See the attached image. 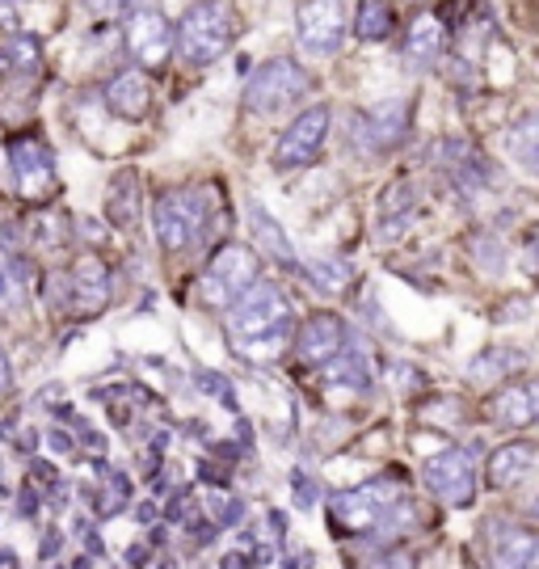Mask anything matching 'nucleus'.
Wrapping results in <instances>:
<instances>
[{
    "mask_svg": "<svg viewBox=\"0 0 539 569\" xmlns=\"http://www.w3.org/2000/svg\"><path fill=\"white\" fill-rule=\"evenodd\" d=\"M4 157H9V173H13L21 199L34 207H51V199L60 194V173H56L51 148L39 136H9Z\"/></svg>",
    "mask_w": 539,
    "mask_h": 569,
    "instance_id": "423d86ee",
    "label": "nucleus"
},
{
    "mask_svg": "<svg viewBox=\"0 0 539 569\" xmlns=\"http://www.w3.org/2000/svg\"><path fill=\"white\" fill-rule=\"evenodd\" d=\"M409 131V102H380L371 110H359L350 122V143L359 148L362 157H380L392 152Z\"/></svg>",
    "mask_w": 539,
    "mask_h": 569,
    "instance_id": "9d476101",
    "label": "nucleus"
},
{
    "mask_svg": "<svg viewBox=\"0 0 539 569\" xmlns=\"http://www.w3.org/2000/svg\"><path fill=\"white\" fill-rule=\"evenodd\" d=\"M244 498H220V493H216V498H211V519H216V523H220V531L223 528H237L240 519H244Z\"/></svg>",
    "mask_w": 539,
    "mask_h": 569,
    "instance_id": "c756f323",
    "label": "nucleus"
},
{
    "mask_svg": "<svg viewBox=\"0 0 539 569\" xmlns=\"http://www.w3.org/2000/svg\"><path fill=\"white\" fill-rule=\"evenodd\" d=\"M266 523H270V528L279 531L275 540H282V536H287V515H282V510H270V515H266Z\"/></svg>",
    "mask_w": 539,
    "mask_h": 569,
    "instance_id": "37998d69",
    "label": "nucleus"
},
{
    "mask_svg": "<svg viewBox=\"0 0 539 569\" xmlns=\"http://www.w3.org/2000/svg\"><path fill=\"white\" fill-rule=\"evenodd\" d=\"M346 346H350V326L341 321L338 312H312L300 333H296L300 363L308 367H325L329 359H338Z\"/></svg>",
    "mask_w": 539,
    "mask_h": 569,
    "instance_id": "ddd939ff",
    "label": "nucleus"
},
{
    "mask_svg": "<svg viewBox=\"0 0 539 569\" xmlns=\"http://www.w3.org/2000/svg\"><path fill=\"white\" fill-rule=\"evenodd\" d=\"M106 211H110V220H114L119 228H136V220H140V199H136V173H119V178H114V194H110Z\"/></svg>",
    "mask_w": 539,
    "mask_h": 569,
    "instance_id": "a878e982",
    "label": "nucleus"
},
{
    "mask_svg": "<svg viewBox=\"0 0 539 569\" xmlns=\"http://www.w3.org/2000/svg\"><path fill=\"white\" fill-rule=\"evenodd\" d=\"M493 569H539V528H506L493 540Z\"/></svg>",
    "mask_w": 539,
    "mask_h": 569,
    "instance_id": "aec40b11",
    "label": "nucleus"
},
{
    "mask_svg": "<svg viewBox=\"0 0 539 569\" xmlns=\"http://www.w3.org/2000/svg\"><path fill=\"white\" fill-rule=\"evenodd\" d=\"M186 528H190V540H194L199 549H211V545L220 540V523H216V519H199V515H194Z\"/></svg>",
    "mask_w": 539,
    "mask_h": 569,
    "instance_id": "7c9ffc66",
    "label": "nucleus"
},
{
    "mask_svg": "<svg viewBox=\"0 0 539 569\" xmlns=\"http://www.w3.org/2000/svg\"><path fill=\"white\" fill-rule=\"evenodd\" d=\"M258 253L249 249V244L240 241H228L220 244L216 253H211V262L202 270L199 287H194V300L202 308H232L249 291V287L258 283Z\"/></svg>",
    "mask_w": 539,
    "mask_h": 569,
    "instance_id": "20e7f679",
    "label": "nucleus"
},
{
    "mask_svg": "<svg viewBox=\"0 0 539 569\" xmlns=\"http://www.w3.org/2000/svg\"><path fill=\"white\" fill-rule=\"evenodd\" d=\"M72 308L77 317H98L101 308L110 305V270L98 253H84L77 266H72Z\"/></svg>",
    "mask_w": 539,
    "mask_h": 569,
    "instance_id": "dca6fc26",
    "label": "nucleus"
},
{
    "mask_svg": "<svg viewBox=\"0 0 539 569\" xmlns=\"http://www.w3.org/2000/svg\"><path fill=\"white\" fill-rule=\"evenodd\" d=\"M312 561H317L312 552H300V557H291V561H287V566H282V569H308V566H312Z\"/></svg>",
    "mask_w": 539,
    "mask_h": 569,
    "instance_id": "c03bdc74",
    "label": "nucleus"
},
{
    "mask_svg": "<svg viewBox=\"0 0 539 569\" xmlns=\"http://www.w3.org/2000/svg\"><path fill=\"white\" fill-rule=\"evenodd\" d=\"M39 68L42 47L30 34H18V30L0 34V77L4 81H30V77H39Z\"/></svg>",
    "mask_w": 539,
    "mask_h": 569,
    "instance_id": "6ab92c4d",
    "label": "nucleus"
},
{
    "mask_svg": "<svg viewBox=\"0 0 539 569\" xmlns=\"http://www.w3.org/2000/svg\"><path fill=\"white\" fill-rule=\"evenodd\" d=\"M18 502H21V507H18V510H21V519H34V515H39V510H42V493L34 489V481H30V486L21 489Z\"/></svg>",
    "mask_w": 539,
    "mask_h": 569,
    "instance_id": "f704fd0d",
    "label": "nucleus"
},
{
    "mask_svg": "<svg viewBox=\"0 0 539 569\" xmlns=\"http://www.w3.org/2000/svg\"><path fill=\"white\" fill-rule=\"evenodd\" d=\"M249 224H253V232H258V241L270 249V258L282 266H291V270H300V258H296V249H291V241H287V232H282V224L266 211V207L258 203V199H249Z\"/></svg>",
    "mask_w": 539,
    "mask_h": 569,
    "instance_id": "5701e85b",
    "label": "nucleus"
},
{
    "mask_svg": "<svg viewBox=\"0 0 539 569\" xmlns=\"http://www.w3.org/2000/svg\"><path fill=\"white\" fill-rule=\"evenodd\" d=\"M506 148H510V157H515V164H519L522 173H531L539 182V114L522 119L519 127L510 131Z\"/></svg>",
    "mask_w": 539,
    "mask_h": 569,
    "instance_id": "b1692460",
    "label": "nucleus"
},
{
    "mask_svg": "<svg viewBox=\"0 0 539 569\" xmlns=\"http://www.w3.org/2000/svg\"><path fill=\"white\" fill-rule=\"evenodd\" d=\"M296 39L308 56H333L346 42V4L341 0H300Z\"/></svg>",
    "mask_w": 539,
    "mask_h": 569,
    "instance_id": "9b49d317",
    "label": "nucleus"
},
{
    "mask_svg": "<svg viewBox=\"0 0 539 569\" xmlns=\"http://www.w3.org/2000/svg\"><path fill=\"white\" fill-rule=\"evenodd\" d=\"M0 566H4V569H18V557L4 549V552H0Z\"/></svg>",
    "mask_w": 539,
    "mask_h": 569,
    "instance_id": "09e8293b",
    "label": "nucleus"
},
{
    "mask_svg": "<svg viewBox=\"0 0 539 569\" xmlns=\"http://www.w3.org/2000/svg\"><path fill=\"white\" fill-rule=\"evenodd\" d=\"M148 557H152V545H131V549L122 552L127 569H143V566H148Z\"/></svg>",
    "mask_w": 539,
    "mask_h": 569,
    "instance_id": "4c0bfd02",
    "label": "nucleus"
},
{
    "mask_svg": "<svg viewBox=\"0 0 539 569\" xmlns=\"http://www.w3.org/2000/svg\"><path fill=\"white\" fill-rule=\"evenodd\" d=\"M291 498H296V507L300 510L317 507V498H320L317 477H312V472H303V468H296V472H291Z\"/></svg>",
    "mask_w": 539,
    "mask_h": 569,
    "instance_id": "c85d7f7f",
    "label": "nucleus"
},
{
    "mask_svg": "<svg viewBox=\"0 0 539 569\" xmlns=\"http://www.w3.org/2000/svg\"><path fill=\"white\" fill-rule=\"evenodd\" d=\"M4 287H9V253L0 249V296H4Z\"/></svg>",
    "mask_w": 539,
    "mask_h": 569,
    "instance_id": "49530a36",
    "label": "nucleus"
},
{
    "mask_svg": "<svg viewBox=\"0 0 539 569\" xmlns=\"http://www.w3.org/2000/svg\"><path fill=\"white\" fill-rule=\"evenodd\" d=\"M122 42L131 51V60L140 63V72H160L169 68V51H173V26L160 9H131L127 26H122Z\"/></svg>",
    "mask_w": 539,
    "mask_h": 569,
    "instance_id": "1a4fd4ad",
    "label": "nucleus"
},
{
    "mask_svg": "<svg viewBox=\"0 0 539 569\" xmlns=\"http://www.w3.org/2000/svg\"><path fill=\"white\" fill-rule=\"evenodd\" d=\"M47 448L56 451V456H68V451H77V439L63 427H56V430H47Z\"/></svg>",
    "mask_w": 539,
    "mask_h": 569,
    "instance_id": "c9c22d12",
    "label": "nucleus"
},
{
    "mask_svg": "<svg viewBox=\"0 0 539 569\" xmlns=\"http://www.w3.org/2000/svg\"><path fill=\"white\" fill-rule=\"evenodd\" d=\"M63 540H68V536H63L60 528L47 531V536H42V545H39V557H42V561H51V557H56V552L63 549Z\"/></svg>",
    "mask_w": 539,
    "mask_h": 569,
    "instance_id": "e433bc0d",
    "label": "nucleus"
},
{
    "mask_svg": "<svg viewBox=\"0 0 539 569\" xmlns=\"http://www.w3.org/2000/svg\"><path fill=\"white\" fill-rule=\"evenodd\" d=\"M199 481H207V486H216V489H228V481H232V477H228V472H223L216 460H202V465H199Z\"/></svg>",
    "mask_w": 539,
    "mask_h": 569,
    "instance_id": "72a5a7b5",
    "label": "nucleus"
},
{
    "mask_svg": "<svg viewBox=\"0 0 539 569\" xmlns=\"http://www.w3.org/2000/svg\"><path fill=\"white\" fill-rule=\"evenodd\" d=\"M194 385H199V392H207L211 401H220L223 409H232V413H240V397L237 388H232V380L228 376H220V371H194Z\"/></svg>",
    "mask_w": 539,
    "mask_h": 569,
    "instance_id": "cd10ccee",
    "label": "nucleus"
},
{
    "mask_svg": "<svg viewBox=\"0 0 539 569\" xmlns=\"http://www.w3.org/2000/svg\"><path fill=\"white\" fill-rule=\"evenodd\" d=\"M409 519H413V502L388 477L338 489L329 498V528L341 540H383V536H397Z\"/></svg>",
    "mask_w": 539,
    "mask_h": 569,
    "instance_id": "f257e3e1",
    "label": "nucleus"
},
{
    "mask_svg": "<svg viewBox=\"0 0 539 569\" xmlns=\"http://www.w3.org/2000/svg\"><path fill=\"white\" fill-rule=\"evenodd\" d=\"M522 363H527V355L519 346H489L468 363V380L472 385H498V380H510L515 371H522Z\"/></svg>",
    "mask_w": 539,
    "mask_h": 569,
    "instance_id": "4be33fe9",
    "label": "nucleus"
},
{
    "mask_svg": "<svg viewBox=\"0 0 539 569\" xmlns=\"http://www.w3.org/2000/svg\"><path fill=\"white\" fill-rule=\"evenodd\" d=\"M355 34L362 42H380L392 34V4L388 0H362L359 18H355Z\"/></svg>",
    "mask_w": 539,
    "mask_h": 569,
    "instance_id": "393cba45",
    "label": "nucleus"
},
{
    "mask_svg": "<svg viewBox=\"0 0 539 569\" xmlns=\"http://www.w3.org/2000/svg\"><path fill=\"white\" fill-rule=\"evenodd\" d=\"M98 18H114V13H131L136 9V0H84Z\"/></svg>",
    "mask_w": 539,
    "mask_h": 569,
    "instance_id": "2f4dec72",
    "label": "nucleus"
},
{
    "mask_svg": "<svg viewBox=\"0 0 539 569\" xmlns=\"http://www.w3.org/2000/svg\"><path fill=\"white\" fill-rule=\"evenodd\" d=\"M536 515H539V502H536Z\"/></svg>",
    "mask_w": 539,
    "mask_h": 569,
    "instance_id": "603ef678",
    "label": "nucleus"
},
{
    "mask_svg": "<svg viewBox=\"0 0 539 569\" xmlns=\"http://www.w3.org/2000/svg\"><path fill=\"white\" fill-rule=\"evenodd\" d=\"M282 329H296V317H291V305H287L279 283L258 279L237 305L228 308V346L232 350L244 342H258V338H270V333H282Z\"/></svg>",
    "mask_w": 539,
    "mask_h": 569,
    "instance_id": "7ed1b4c3",
    "label": "nucleus"
},
{
    "mask_svg": "<svg viewBox=\"0 0 539 569\" xmlns=\"http://www.w3.org/2000/svg\"><path fill=\"white\" fill-rule=\"evenodd\" d=\"M320 376L333 392H367L371 388V359H367V350L359 342H350L338 359H329L320 367Z\"/></svg>",
    "mask_w": 539,
    "mask_h": 569,
    "instance_id": "a211bd4d",
    "label": "nucleus"
},
{
    "mask_svg": "<svg viewBox=\"0 0 539 569\" xmlns=\"http://www.w3.org/2000/svg\"><path fill=\"white\" fill-rule=\"evenodd\" d=\"M84 549H89V557H98V552H106V540H98V531H89V540H84Z\"/></svg>",
    "mask_w": 539,
    "mask_h": 569,
    "instance_id": "a18cd8bd",
    "label": "nucleus"
},
{
    "mask_svg": "<svg viewBox=\"0 0 539 569\" xmlns=\"http://www.w3.org/2000/svg\"><path fill=\"white\" fill-rule=\"evenodd\" d=\"M253 566H258V561H253V557H249L244 549H240V552H228V557L220 561V569H253Z\"/></svg>",
    "mask_w": 539,
    "mask_h": 569,
    "instance_id": "ea45409f",
    "label": "nucleus"
},
{
    "mask_svg": "<svg viewBox=\"0 0 539 569\" xmlns=\"http://www.w3.org/2000/svg\"><path fill=\"white\" fill-rule=\"evenodd\" d=\"M106 106L127 122H140L148 110H152V84L140 68H127L114 81L106 84Z\"/></svg>",
    "mask_w": 539,
    "mask_h": 569,
    "instance_id": "f3484780",
    "label": "nucleus"
},
{
    "mask_svg": "<svg viewBox=\"0 0 539 569\" xmlns=\"http://www.w3.org/2000/svg\"><path fill=\"white\" fill-rule=\"evenodd\" d=\"M308 89H312V77L296 60L279 56V60H266L249 77V84H244V106L253 114H279V110L300 102Z\"/></svg>",
    "mask_w": 539,
    "mask_h": 569,
    "instance_id": "0eeeda50",
    "label": "nucleus"
},
{
    "mask_svg": "<svg viewBox=\"0 0 539 569\" xmlns=\"http://www.w3.org/2000/svg\"><path fill=\"white\" fill-rule=\"evenodd\" d=\"M30 481H39V486H60L63 477L56 472V465H47V460H30Z\"/></svg>",
    "mask_w": 539,
    "mask_h": 569,
    "instance_id": "473e14b6",
    "label": "nucleus"
},
{
    "mask_svg": "<svg viewBox=\"0 0 539 569\" xmlns=\"http://www.w3.org/2000/svg\"><path fill=\"white\" fill-rule=\"evenodd\" d=\"M237 39V13L223 4V0H199V4H190L181 21L173 26V47H178V56L186 63H216L232 47Z\"/></svg>",
    "mask_w": 539,
    "mask_h": 569,
    "instance_id": "f03ea898",
    "label": "nucleus"
},
{
    "mask_svg": "<svg viewBox=\"0 0 539 569\" xmlns=\"http://www.w3.org/2000/svg\"><path fill=\"white\" fill-rule=\"evenodd\" d=\"M0 392H13V363H9L4 346H0Z\"/></svg>",
    "mask_w": 539,
    "mask_h": 569,
    "instance_id": "58836bf2",
    "label": "nucleus"
},
{
    "mask_svg": "<svg viewBox=\"0 0 539 569\" xmlns=\"http://www.w3.org/2000/svg\"><path fill=\"white\" fill-rule=\"evenodd\" d=\"M536 465H539L536 443L515 439V443H501L498 451H489V460H485V481H489V489H515L536 472Z\"/></svg>",
    "mask_w": 539,
    "mask_h": 569,
    "instance_id": "4468645a",
    "label": "nucleus"
},
{
    "mask_svg": "<svg viewBox=\"0 0 539 569\" xmlns=\"http://www.w3.org/2000/svg\"><path fill=\"white\" fill-rule=\"evenodd\" d=\"M329 106H308L300 119L282 131L279 148H275V169H303L320 157V148L329 140Z\"/></svg>",
    "mask_w": 539,
    "mask_h": 569,
    "instance_id": "f8f14e48",
    "label": "nucleus"
},
{
    "mask_svg": "<svg viewBox=\"0 0 539 569\" xmlns=\"http://www.w3.org/2000/svg\"><path fill=\"white\" fill-rule=\"evenodd\" d=\"M442 47H447V30H442V21L435 13H421L405 30V60L418 63V68H430L442 56Z\"/></svg>",
    "mask_w": 539,
    "mask_h": 569,
    "instance_id": "412c9836",
    "label": "nucleus"
},
{
    "mask_svg": "<svg viewBox=\"0 0 539 569\" xmlns=\"http://www.w3.org/2000/svg\"><path fill=\"white\" fill-rule=\"evenodd\" d=\"M303 274L320 287V291H341V287L355 279V270L346 262H333V258H317V262H303Z\"/></svg>",
    "mask_w": 539,
    "mask_h": 569,
    "instance_id": "bb28decb",
    "label": "nucleus"
},
{
    "mask_svg": "<svg viewBox=\"0 0 539 569\" xmlns=\"http://www.w3.org/2000/svg\"><path fill=\"white\" fill-rule=\"evenodd\" d=\"M493 422L506 430L539 427V376L501 388L498 397H493Z\"/></svg>",
    "mask_w": 539,
    "mask_h": 569,
    "instance_id": "2eb2a0df",
    "label": "nucleus"
},
{
    "mask_svg": "<svg viewBox=\"0 0 539 569\" xmlns=\"http://www.w3.org/2000/svg\"><path fill=\"white\" fill-rule=\"evenodd\" d=\"M367 569H409V561H376V566H367Z\"/></svg>",
    "mask_w": 539,
    "mask_h": 569,
    "instance_id": "de8ad7c7",
    "label": "nucleus"
},
{
    "mask_svg": "<svg viewBox=\"0 0 539 569\" xmlns=\"http://www.w3.org/2000/svg\"><path fill=\"white\" fill-rule=\"evenodd\" d=\"M157 515H160L157 502H140V507H136V523H157Z\"/></svg>",
    "mask_w": 539,
    "mask_h": 569,
    "instance_id": "79ce46f5",
    "label": "nucleus"
},
{
    "mask_svg": "<svg viewBox=\"0 0 539 569\" xmlns=\"http://www.w3.org/2000/svg\"><path fill=\"white\" fill-rule=\"evenodd\" d=\"M18 435H21V439H18V448L26 451V456H30V451H39V443H42V439H39V430L21 427Z\"/></svg>",
    "mask_w": 539,
    "mask_h": 569,
    "instance_id": "a19ab883",
    "label": "nucleus"
},
{
    "mask_svg": "<svg viewBox=\"0 0 539 569\" xmlns=\"http://www.w3.org/2000/svg\"><path fill=\"white\" fill-rule=\"evenodd\" d=\"M409 4H426V0H409Z\"/></svg>",
    "mask_w": 539,
    "mask_h": 569,
    "instance_id": "3c124183",
    "label": "nucleus"
},
{
    "mask_svg": "<svg viewBox=\"0 0 539 569\" xmlns=\"http://www.w3.org/2000/svg\"><path fill=\"white\" fill-rule=\"evenodd\" d=\"M211 220V199L202 190H164L152 207V232L164 253H186Z\"/></svg>",
    "mask_w": 539,
    "mask_h": 569,
    "instance_id": "39448f33",
    "label": "nucleus"
},
{
    "mask_svg": "<svg viewBox=\"0 0 539 569\" xmlns=\"http://www.w3.org/2000/svg\"><path fill=\"white\" fill-rule=\"evenodd\" d=\"M421 481L426 489L456 510H468L477 502V465L463 448H447L439 456H430L421 465Z\"/></svg>",
    "mask_w": 539,
    "mask_h": 569,
    "instance_id": "6e6552de",
    "label": "nucleus"
},
{
    "mask_svg": "<svg viewBox=\"0 0 539 569\" xmlns=\"http://www.w3.org/2000/svg\"><path fill=\"white\" fill-rule=\"evenodd\" d=\"M72 569H93V557H77V561H72Z\"/></svg>",
    "mask_w": 539,
    "mask_h": 569,
    "instance_id": "8fccbe9b",
    "label": "nucleus"
}]
</instances>
